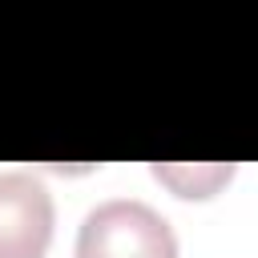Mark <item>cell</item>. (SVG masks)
<instances>
[{
	"instance_id": "cell-1",
	"label": "cell",
	"mask_w": 258,
	"mask_h": 258,
	"mask_svg": "<svg viewBox=\"0 0 258 258\" xmlns=\"http://www.w3.org/2000/svg\"><path fill=\"white\" fill-rule=\"evenodd\" d=\"M77 258H177V238L153 206L137 198H109L85 214Z\"/></svg>"
},
{
	"instance_id": "cell-2",
	"label": "cell",
	"mask_w": 258,
	"mask_h": 258,
	"mask_svg": "<svg viewBox=\"0 0 258 258\" xmlns=\"http://www.w3.org/2000/svg\"><path fill=\"white\" fill-rule=\"evenodd\" d=\"M52 194L24 169L0 173V258H44L52 242Z\"/></svg>"
},
{
	"instance_id": "cell-3",
	"label": "cell",
	"mask_w": 258,
	"mask_h": 258,
	"mask_svg": "<svg viewBox=\"0 0 258 258\" xmlns=\"http://www.w3.org/2000/svg\"><path fill=\"white\" fill-rule=\"evenodd\" d=\"M153 173L161 177V181H169L181 198H206V194H214V185L218 181H226L230 173H234V165H202V169H185V165H153Z\"/></svg>"
}]
</instances>
